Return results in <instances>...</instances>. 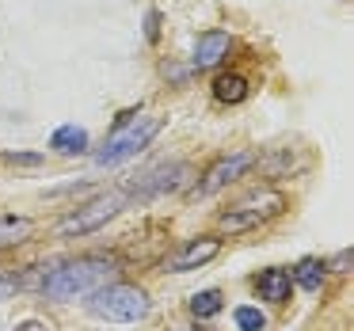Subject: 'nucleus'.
I'll return each instance as SVG.
<instances>
[{"mask_svg":"<svg viewBox=\"0 0 354 331\" xmlns=\"http://www.w3.org/2000/svg\"><path fill=\"white\" fill-rule=\"evenodd\" d=\"M111 263L107 259H73L65 267H57L50 278H42V293L50 301H77L84 293H95L100 285H107Z\"/></svg>","mask_w":354,"mask_h":331,"instance_id":"f257e3e1","label":"nucleus"},{"mask_svg":"<svg viewBox=\"0 0 354 331\" xmlns=\"http://www.w3.org/2000/svg\"><path fill=\"white\" fill-rule=\"evenodd\" d=\"M160 130H164V118H156V115L118 118V126H115V133L107 138V145H103L100 153H95V164L111 168V164L130 160V156H138L141 149H145V145H149V141H153Z\"/></svg>","mask_w":354,"mask_h":331,"instance_id":"f03ea898","label":"nucleus"},{"mask_svg":"<svg viewBox=\"0 0 354 331\" xmlns=\"http://www.w3.org/2000/svg\"><path fill=\"white\" fill-rule=\"evenodd\" d=\"M92 308L100 320H115V323H133L141 316H149V293L141 285L130 282H115V285H100L92 293Z\"/></svg>","mask_w":354,"mask_h":331,"instance_id":"7ed1b4c3","label":"nucleus"},{"mask_svg":"<svg viewBox=\"0 0 354 331\" xmlns=\"http://www.w3.org/2000/svg\"><path fill=\"white\" fill-rule=\"evenodd\" d=\"M126 198H130L126 191H107V194H100V198H92L84 209H77L73 217H65V221L57 225V232H62V236H88V232L103 229L111 217H118V209L126 206Z\"/></svg>","mask_w":354,"mask_h":331,"instance_id":"20e7f679","label":"nucleus"},{"mask_svg":"<svg viewBox=\"0 0 354 331\" xmlns=\"http://www.w3.org/2000/svg\"><path fill=\"white\" fill-rule=\"evenodd\" d=\"M252 164H255V153H232V156H225V160H217L214 168L206 171V179H202L198 194H217L221 187H229L232 179L244 176Z\"/></svg>","mask_w":354,"mask_h":331,"instance_id":"39448f33","label":"nucleus"},{"mask_svg":"<svg viewBox=\"0 0 354 331\" xmlns=\"http://www.w3.org/2000/svg\"><path fill=\"white\" fill-rule=\"evenodd\" d=\"M217 252H221V240L198 236V240H191V244H187L179 255H171V259H168V270H194V267H206L209 259H217Z\"/></svg>","mask_w":354,"mask_h":331,"instance_id":"423d86ee","label":"nucleus"},{"mask_svg":"<svg viewBox=\"0 0 354 331\" xmlns=\"http://www.w3.org/2000/svg\"><path fill=\"white\" fill-rule=\"evenodd\" d=\"M229 46H232V39L225 31L198 35V42H194V69H214V65L229 54Z\"/></svg>","mask_w":354,"mask_h":331,"instance_id":"0eeeda50","label":"nucleus"},{"mask_svg":"<svg viewBox=\"0 0 354 331\" xmlns=\"http://www.w3.org/2000/svg\"><path fill=\"white\" fill-rule=\"evenodd\" d=\"M290 285H293L290 270L270 267V270H263V274H259V297L270 301V305H282V301L290 297Z\"/></svg>","mask_w":354,"mask_h":331,"instance_id":"6e6552de","label":"nucleus"},{"mask_svg":"<svg viewBox=\"0 0 354 331\" xmlns=\"http://www.w3.org/2000/svg\"><path fill=\"white\" fill-rule=\"evenodd\" d=\"M214 95L221 103H244L248 100V80L240 77V73H221V77L214 80Z\"/></svg>","mask_w":354,"mask_h":331,"instance_id":"1a4fd4ad","label":"nucleus"},{"mask_svg":"<svg viewBox=\"0 0 354 331\" xmlns=\"http://www.w3.org/2000/svg\"><path fill=\"white\" fill-rule=\"evenodd\" d=\"M50 149H57V153H65V156L84 153V149H88V133L80 130V126H62V130L50 138Z\"/></svg>","mask_w":354,"mask_h":331,"instance_id":"9d476101","label":"nucleus"},{"mask_svg":"<svg viewBox=\"0 0 354 331\" xmlns=\"http://www.w3.org/2000/svg\"><path fill=\"white\" fill-rule=\"evenodd\" d=\"M324 270H328V267H324L320 259H301V263H297V270H293L290 278L301 285V290L316 293V290H320V282H324Z\"/></svg>","mask_w":354,"mask_h":331,"instance_id":"9b49d317","label":"nucleus"},{"mask_svg":"<svg viewBox=\"0 0 354 331\" xmlns=\"http://www.w3.org/2000/svg\"><path fill=\"white\" fill-rule=\"evenodd\" d=\"M27 236H31V221L27 217H0V247L24 244Z\"/></svg>","mask_w":354,"mask_h":331,"instance_id":"f8f14e48","label":"nucleus"},{"mask_svg":"<svg viewBox=\"0 0 354 331\" xmlns=\"http://www.w3.org/2000/svg\"><path fill=\"white\" fill-rule=\"evenodd\" d=\"M191 312L198 316V320H209V316H217V312H221V293H217V290L194 293V297H191Z\"/></svg>","mask_w":354,"mask_h":331,"instance_id":"ddd939ff","label":"nucleus"},{"mask_svg":"<svg viewBox=\"0 0 354 331\" xmlns=\"http://www.w3.org/2000/svg\"><path fill=\"white\" fill-rule=\"evenodd\" d=\"M259 225V217L248 214V209H229V214L221 217V229L225 232H244V229H255Z\"/></svg>","mask_w":354,"mask_h":331,"instance_id":"4468645a","label":"nucleus"},{"mask_svg":"<svg viewBox=\"0 0 354 331\" xmlns=\"http://www.w3.org/2000/svg\"><path fill=\"white\" fill-rule=\"evenodd\" d=\"M236 328L240 331H263V328H267V320H263L259 308L244 305V308H236Z\"/></svg>","mask_w":354,"mask_h":331,"instance_id":"2eb2a0df","label":"nucleus"},{"mask_svg":"<svg viewBox=\"0 0 354 331\" xmlns=\"http://www.w3.org/2000/svg\"><path fill=\"white\" fill-rule=\"evenodd\" d=\"M8 164H24V168H35V164H42L39 153H8Z\"/></svg>","mask_w":354,"mask_h":331,"instance_id":"dca6fc26","label":"nucleus"},{"mask_svg":"<svg viewBox=\"0 0 354 331\" xmlns=\"http://www.w3.org/2000/svg\"><path fill=\"white\" fill-rule=\"evenodd\" d=\"M16 290H19V278H16V274H4V270H0V297H12Z\"/></svg>","mask_w":354,"mask_h":331,"instance_id":"f3484780","label":"nucleus"},{"mask_svg":"<svg viewBox=\"0 0 354 331\" xmlns=\"http://www.w3.org/2000/svg\"><path fill=\"white\" fill-rule=\"evenodd\" d=\"M346 267H351V252H339L335 259H331V270H335V274H343Z\"/></svg>","mask_w":354,"mask_h":331,"instance_id":"a211bd4d","label":"nucleus"},{"mask_svg":"<svg viewBox=\"0 0 354 331\" xmlns=\"http://www.w3.org/2000/svg\"><path fill=\"white\" fill-rule=\"evenodd\" d=\"M16 331H50L46 323H39V320H27V323H19Z\"/></svg>","mask_w":354,"mask_h":331,"instance_id":"6ab92c4d","label":"nucleus"}]
</instances>
